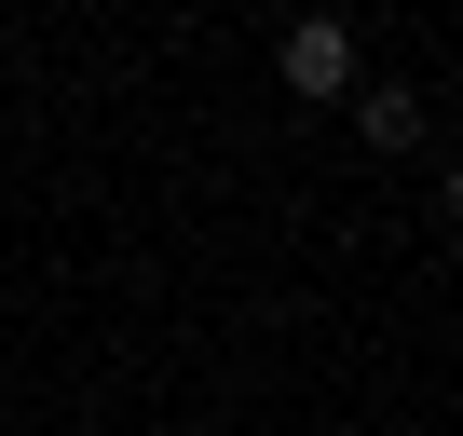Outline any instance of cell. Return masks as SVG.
Instances as JSON below:
<instances>
[{"mask_svg": "<svg viewBox=\"0 0 463 436\" xmlns=\"http://www.w3.org/2000/svg\"><path fill=\"white\" fill-rule=\"evenodd\" d=\"M273 69H287V96H354V28L341 14H300Z\"/></svg>", "mask_w": 463, "mask_h": 436, "instance_id": "1", "label": "cell"}, {"mask_svg": "<svg viewBox=\"0 0 463 436\" xmlns=\"http://www.w3.org/2000/svg\"><path fill=\"white\" fill-rule=\"evenodd\" d=\"M354 137L368 150H422V96L409 82H354Z\"/></svg>", "mask_w": 463, "mask_h": 436, "instance_id": "2", "label": "cell"}, {"mask_svg": "<svg viewBox=\"0 0 463 436\" xmlns=\"http://www.w3.org/2000/svg\"><path fill=\"white\" fill-rule=\"evenodd\" d=\"M436 204H449V232H463V164H449V191H436Z\"/></svg>", "mask_w": 463, "mask_h": 436, "instance_id": "3", "label": "cell"}]
</instances>
